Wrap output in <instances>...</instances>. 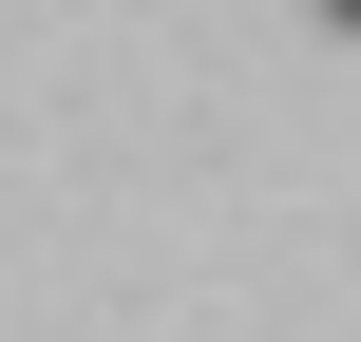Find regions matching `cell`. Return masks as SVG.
Segmentation results:
<instances>
[{
	"mask_svg": "<svg viewBox=\"0 0 361 342\" xmlns=\"http://www.w3.org/2000/svg\"><path fill=\"white\" fill-rule=\"evenodd\" d=\"M324 19H343V38H361V0H324Z\"/></svg>",
	"mask_w": 361,
	"mask_h": 342,
	"instance_id": "1",
	"label": "cell"
}]
</instances>
